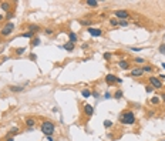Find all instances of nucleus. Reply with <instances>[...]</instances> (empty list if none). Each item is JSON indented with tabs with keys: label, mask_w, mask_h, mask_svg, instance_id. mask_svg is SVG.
Listing matches in <instances>:
<instances>
[{
	"label": "nucleus",
	"mask_w": 165,
	"mask_h": 141,
	"mask_svg": "<svg viewBox=\"0 0 165 141\" xmlns=\"http://www.w3.org/2000/svg\"><path fill=\"white\" fill-rule=\"evenodd\" d=\"M85 4L88 7H97L98 6V1L97 0H85Z\"/></svg>",
	"instance_id": "19"
},
{
	"label": "nucleus",
	"mask_w": 165,
	"mask_h": 141,
	"mask_svg": "<svg viewBox=\"0 0 165 141\" xmlns=\"http://www.w3.org/2000/svg\"><path fill=\"white\" fill-rule=\"evenodd\" d=\"M3 19H6V17L3 16V14H0V22H1V20H3Z\"/></svg>",
	"instance_id": "45"
},
{
	"label": "nucleus",
	"mask_w": 165,
	"mask_h": 141,
	"mask_svg": "<svg viewBox=\"0 0 165 141\" xmlns=\"http://www.w3.org/2000/svg\"><path fill=\"white\" fill-rule=\"evenodd\" d=\"M41 44V40L39 39V37H33V40H31V43H30V46L31 47H37V46Z\"/></svg>",
	"instance_id": "18"
},
{
	"label": "nucleus",
	"mask_w": 165,
	"mask_h": 141,
	"mask_svg": "<svg viewBox=\"0 0 165 141\" xmlns=\"http://www.w3.org/2000/svg\"><path fill=\"white\" fill-rule=\"evenodd\" d=\"M91 96L94 97V98H98V96H100V94H98V91H93V93H91Z\"/></svg>",
	"instance_id": "37"
},
{
	"label": "nucleus",
	"mask_w": 165,
	"mask_h": 141,
	"mask_svg": "<svg viewBox=\"0 0 165 141\" xmlns=\"http://www.w3.org/2000/svg\"><path fill=\"white\" fill-rule=\"evenodd\" d=\"M134 61H135V63H140V64H141V63H144V58H141V57H135V58H134Z\"/></svg>",
	"instance_id": "36"
},
{
	"label": "nucleus",
	"mask_w": 165,
	"mask_h": 141,
	"mask_svg": "<svg viewBox=\"0 0 165 141\" xmlns=\"http://www.w3.org/2000/svg\"><path fill=\"white\" fill-rule=\"evenodd\" d=\"M158 50H159V53H161V54H164V56H165V44H164V43H162V44L159 46V49H158Z\"/></svg>",
	"instance_id": "30"
},
{
	"label": "nucleus",
	"mask_w": 165,
	"mask_h": 141,
	"mask_svg": "<svg viewBox=\"0 0 165 141\" xmlns=\"http://www.w3.org/2000/svg\"><path fill=\"white\" fill-rule=\"evenodd\" d=\"M44 33L47 34V36H50V34H53V33H54V30H53V28H46V30H44Z\"/></svg>",
	"instance_id": "33"
},
{
	"label": "nucleus",
	"mask_w": 165,
	"mask_h": 141,
	"mask_svg": "<svg viewBox=\"0 0 165 141\" xmlns=\"http://www.w3.org/2000/svg\"><path fill=\"white\" fill-rule=\"evenodd\" d=\"M122 96H124V93L121 90H117L115 93L113 94V98H115V100H119V98H122Z\"/></svg>",
	"instance_id": "20"
},
{
	"label": "nucleus",
	"mask_w": 165,
	"mask_h": 141,
	"mask_svg": "<svg viewBox=\"0 0 165 141\" xmlns=\"http://www.w3.org/2000/svg\"><path fill=\"white\" fill-rule=\"evenodd\" d=\"M0 9L3 11H7V13H9V10H10V3H9V1H1V3H0Z\"/></svg>",
	"instance_id": "14"
},
{
	"label": "nucleus",
	"mask_w": 165,
	"mask_h": 141,
	"mask_svg": "<svg viewBox=\"0 0 165 141\" xmlns=\"http://www.w3.org/2000/svg\"><path fill=\"white\" fill-rule=\"evenodd\" d=\"M6 141H14V137H7V140Z\"/></svg>",
	"instance_id": "43"
},
{
	"label": "nucleus",
	"mask_w": 165,
	"mask_h": 141,
	"mask_svg": "<svg viewBox=\"0 0 165 141\" xmlns=\"http://www.w3.org/2000/svg\"><path fill=\"white\" fill-rule=\"evenodd\" d=\"M159 80H162V81H165V74H159Z\"/></svg>",
	"instance_id": "40"
},
{
	"label": "nucleus",
	"mask_w": 165,
	"mask_h": 141,
	"mask_svg": "<svg viewBox=\"0 0 165 141\" xmlns=\"http://www.w3.org/2000/svg\"><path fill=\"white\" fill-rule=\"evenodd\" d=\"M104 98H105V100H110V98H113V94H111V93H108V91H105Z\"/></svg>",
	"instance_id": "32"
},
{
	"label": "nucleus",
	"mask_w": 165,
	"mask_h": 141,
	"mask_svg": "<svg viewBox=\"0 0 165 141\" xmlns=\"http://www.w3.org/2000/svg\"><path fill=\"white\" fill-rule=\"evenodd\" d=\"M40 130H41V133H43L46 137L53 136L54 131H56V125H54V123L50 121V120H44V121L41 123V125H40Z\"/></svg>",
	"instance_id": "2"
},
{
	"label": "nucleus",
	"mask_w": 165,
	"mask_h": 141,
	"mask_svg": "<svg viewBox=\"0 0 165 141\" xmlns=\"http://www.w3.org/2000/svg\"><path fill=\"white\" fill-rule=\"evenodd\" d=\"M26 85H9V90L13 91V93H22L24 90Z\"/></svg>",
	"instance_id": "11"
},
{
	"label": "nucleus",
	"mask_w": 165,
	"mask_h": 141,
	"mask_svg": "<svg viewBox=\"0 0 165 141\" xmlns=\"http://www.w3.org/2000/svg\"><path fill=\"white\" fill-rule=\"evenodd\" d=\"M102 57H104L105 60H110V58H111V53H104V54H102Z\"/></svg>",
	"instance_id": "35"
},
{
	"label": "nucleus",
	"mask_w": 165,
	"mask_h": 141,
	"mask_svg": "<svg viewBox=\"0 0 165 141\" xmlns=\"http://www.w3.org/2000/svg\"><path fill=\"white\" fill-rule=\"evenodd\" d=\"M13 30H14V23L9 22L4 27L1 28V36H4V37H6V36H10V34L13 33Z\"/></svg>",
	"instance_id": "4"
},
{
	"label": "nucleus",
	"mask_w": 165,
	"mask_h": 141,
	"mask_svg": "<svg viewBox=\"0 0 165 141\" xmlns=\"http://www.w3.org/2000/svg\"><path fill=\"white\" fill-rule=\"evenodd\" d=\"M141 70L144 71V73H152V71H154V67H152V66H144Z\"/></svg>",
	"instance_id": "23"
},
{
	"label": "nucleus",
	"mask_w": 165,
	"mask_h": 141,
	"mask_svg": "<svg viewBox=\"0 0 165 141\" xmlns=\"http://www.w3.org/2000/svg\"><path fill=\"white\" fill-rule=\"evenodd\" d=\"M117 83H118V84H121V83H122V79H119V77H118V79H117Z\"/></svg>",
	"instance_id": "44"
},
{
	"label": "nucleus",
	"mask_w": 165,
	"mask_h": 141,
	"mask_svg": "<svg viewBox=\"0 0 165 141\" xmlns=\"http://www.w3.org/2000/svg\"><path fill=\"white\" fill-rule=\"evenodd\" d=\"M148 81H149V84H151V87H152L154 90H155V88H157V90H159V88H162V87H164L162 81H161L158 77H154V76H151V77L148 79Z\"/></svg>",
	"instance_id": "3"
},
{
	"label": "nucleus",
	"mask_w": 165,
	"mask_h": 141,
	"mask_svg": "<svg viewBox=\"0 0 165 141\" xmlns=\"http://www.w3.org/2000/svg\"><path fill=\"white\" fill-rule=\"evenodd\" d=\"M142 74H144V71H142L140 67H137V68H132V70H131L130 76H132V77H142Z\"/></svg>",
	"instance_id": "10"
},
{
	"label": "nucleus",
	"mask_w": 165,
	"mask_h": 141,
	"mask_svg": "<svg viewBox=\"0 0 165 141\" xmlns=\"http://www.w3.org/2000/svg\"><path fill=\"white\" fill-rule=\"evenodd\" d=\"M40 30V26L39 24H30V26H28V31H31V33H37V31H39Z\"/></svg>",
	"instance_id": "17"
},
{
	"label": "nucleus",
	"mask_w": 165,
	"mask_h": 141,
	"mask_svg": "<svg viewBox=\"0 0 165 141\" xmlns=\"http://www.w3.org/2000/svg\"><path fill=\"white\" fill-rule=\"evenodd\" d=\"M161 141H165V140H161Z\"/></svg>",
	"instance_id": "47"
},
{
	"label": "nucleus",
	"mask_w": 165,
	"mask_h": 141,
	"mask_svg": "<svg viewBox=\"0 0 165 141\" xmlns=\"http://www.w3.org/2000/svg\"><path fill=\"white\" fill-rule=\"evenodd\" d=\"M68 41H71L75 44V41H77V34L74 33V31H68Z\"/></svg>",
	"instance_id": "15"
},
{
	"label": "nucleus",
	"mask_w": 165,
	"mask_h": 141,
	"mask_svg": "<svg viewBox=\"0 0 165 141\" xmlns=\"http://www.w3.org/2000/svg\"><path fill=\"white\" fill-rule=\"evenodd\" d=\"M149 103H151V104H152V106H158L159 103H161V98H159V96L151 97V98H149Z\"/></svg>",
	"instance_id": "16"
},
{
	"label": "nucleus",
	"mask_w": 165,
	"mask_h": 141,
	"mask_svg": "<svg viewBox=\"0 0 165 141\" xmlns=\"http://www.w3.org/2000/svg\"><path fill=\"white\" fill-rule=\"evenodd\" d=\"M118 66H119V68H122V70H128V68H130V63L127 61V60H119Z\"/></svg>",
	"instance_id": "13"
},
{
	"label": "nucleus",
	"mask_w": 165,
	"mask_h": 141,
	"mask_svg": "<svg viewBox=\"0 0 165 141\" xmlns=\"http://www.w3.org/2000/svg\"><path fill=\"white\" fill-rule=\"evenodd\" d=\"M114 16L117 17V20H128L130 19V13L127 10H115L114 11Z\"/></svg>",
	"instance_id": "5"
},
{
	"label": "nucleus",
	"mask_w": 165,
	"mask_h": 141,
	"mask_svg": "<svg viewBox=\"0 0 165 141\" xmlns=\"http://www.w3.org/2000/svg\"><path fill=\"white\" fill-rule=\"evenodd\" d=\"M14 51H16L17 56H22V54H24V53H26L27 50H26V47H19V49H16Z\"/></svg>",
	"instance_id": "24"
},
{
	"label": "nucleus",
	"mask_w": 165,
	"mask_h": 141,
	"mask_svg": "<svg viewBox=\"0 0 165 141\" xmlns=\"http://www.w3.org/2000/svg\"><path fill=\"white\" fill-rule=\"evenodd\" d=\"M118 26H121V27H127V26H128V20H118Z\"/></svg>",
	"instance_id": "28"
},
{
	"label": "nucleus",
	"mask_w": 165,
	"mask_h": 141,
	"mask_svg": "<svg viewBox=\"0 0 165 141\" xmlns=\"http://www.w3.org/2000/svg\"><path fill=\"white\" fill-rule=\"evenodd\" d=\"M118 121H119V124H122V125H132V124H135L137 117H135V114H134V111L127 110V111L119 114Z\"/></svg>",
	"instance_id": "1"
},
{
	"label": "nucleus",
	"mask_w": 165,
	"mask_h": 141,
	"mask_svg": "<svg viewBox=\"0 0 165 141\" xmlns=\"http://www.w3.org/2000/svg\"><path fill=\"white\" fill-rule=\"evenodd\" d=\"M36 123H37V121H36V118H33V117H28V118L24 120V124H26V127L28 128V131H33Z\"/></svg>",
	"instance_id": "6"
},
{
	"label": "nucleus",
	"mask_w": 165,
	"mask_h": 141,
	"mask_svg": "<svg viewBox=\"0 0 165 141\" xmlns=\"http://www.w3.org/2000/svg\"><path fill=\"white\" fill-rule=\"evenodd\" d=\"M30 60H36V54H34V53L30 54Z\"/></svg>",
	"instance_id": "41"
},
{
	"label": "nucleus",
	"mask_w": 165,
	"mask_h": 141,
	"mask_svg": "<svg viewBox=\"0 0 165 141\" xmlns=\"http://www.w3.org/2000/svg\"><path fill=\"white\" fill-rule=\"evenodd\" d=\"M159 98H161V101H164V103H165V93H162V94L159 96Z\"/></svg>",
	"instance_id": "39"
},
{
	"label": "nucleus",
	"mask_w": 165,
	"mask_h": 141,
	"mask_svg": "<svg viewBox=\"0 0 165 141\" xmlns=\"http://www.w3.org/2000/svg\"><path fill=\"white\" fill-rule=\"evenodd\" d=\"M13 17H14V14H13V13H11V11H9V13H7V14H6V19H7V20H11V19H13Z\"/></svg>",
	"instance_id": "34"
},
{
	"label": "nucleus",
	"mask_w": 165,
	"mask_h": 141,
	"mask_svg": "<svg viewBox=\"0 0 165 141\" xmlns=\"http://www.w3.org/2000/svg\"><path fill=\"white\" fill-rule=\"evenodd\" d=\"M110 24H111V26H118V20L114 17V19H111V20H110Z\"/></svg>",
	"instance_id": "31"
},
{
	"label": "nucleus",
	"mask_w": 165,
	"mask_h": 141,
	"mask_svg": "<svg viewBox=\"0 0 165 141\" xmlns=\"http://www.w3.org/2000/svg\"><path fill=\"white\" fill-rule=\"evenodd\" d=\"M74 47H75V44L71 43V41H67V43H64V46H63V49H64L66 51H73Z\"/></svg>",
	"instance_id": "12"
},
{
	"label": "nucleus",
	"mask_w": 165,
	"mask_h": 141,
	"mask_svg": "<svg viewBox=\"0 0 165 141\" xmlns=\"http://www.w3.org/2000/svg\"><path fill=\"white\" fill-rule=\"evenodd\" d=\"M161 66H162V68H165V63H161Z\"/></svg>",
	"instance_id": "46"
},
{
	"label": "nucleus",
	"mask_w": 165,
	"mask_h": 141,
	"mask_svg": "<svg viewBox=\"0 0 165 141\" xmlns=\"http://www.w3.org/2000/svg\"><path fill=\"white\" fill-rule=\"evenodd\" d=\"M19 128L17 127H14V128H11L10 131H9V137H13V136H16V134H19Z\"/></svg>",
	"instance_id": "25"
},
{
	"label": "nucleus",
	"mask_w": 165,
	"mask_h": 141,
	"mask_svg": "<svg viewBox=\"0 0 165 141\" xmlns=\"http://www.w3.org/2000/svg\"><path fill=\"white\" fill-rule=\"evenodd\" d=\"M117 79H118V77H117L115 74H107V76H105V83L110 85L115 84V83H117Z\"/></svg>",
	"instance_id": "9"
},
{
	"label": "nucleus",
	"mask_w": 165,
	"mask_h": 141,
	"mask_svg": "<svg viewBox=\"0 0 165 141\" xmlns=\"http://www.w3.org/2000/svg\"><path fill=\"white\" fill-rule=\"evenodd\" d=\"M102 125H104L105 128H111V127H113V121H110V120H104Z\"/></svg>",
	"instance_id": "27"
},
{
	"label": "nucleus",
	"mask_w": 165,
	"mask_h": 141,
	"mask_svg": "<svg viewBox=\"0 0 165 141\" xmlns=\"http://www.w3.org/2000/svg\"><path fill=\"white\" fill-rule=\"evenodd\" d=\"M145 91H147V94H152L154 93V88L151 85H145Z\"/></svg>",
	"instance_id": "29"
},
{
	"label": "nucleus",
	"mask_w": 165,
	"mask_h": 141,
	"mask_svg": "<svg viewBox=\"0 0 165 141\" xmlns=\"http://www.w3.org/2000/svg\"><path fill=\"white\" fill-rule=\"evenodd\" d=\"M81 96L84 97V98H88V97H91V91L88 88H83L81 90Z\"/></svg>",
	"instance_id": "21"
},
{
	"label": "nucleus",
	"mask_w": 165,
	"mask_h": 141,
	"mask_svg": "<svg viewBox=\"0 0 165 141\" xmlns=\"http://www.w3.org/2000/svg\"><path fill=\"white\" fill-rule=\"evenodd\" d=\"M47 141H54L53 140V136H47Z\"/></svg>",
	"instance_id": "42"
},
{
	"label": "nucleus",
	"mask_w": 165,
	"mask_h": 141,
	"mask_svg": "<svg viewBox=\"0 0 165 141\" xmlns=\"http://www.w3.org/2000/svg\"><path fill=\"white\" fill-rule=\"evenodd\" d=\"M87 31H88L91 36H94V37H100V36H102V31H101V30H100V28H94L93 26L87 28Z\"/></svg>",
	"instance_id": "8"
},
{
	"label": "nucleus",
	"mask_w": 165,
	"mask_h": 141,
	"mask_svg": "<svg viewBox=\"0 0 165 141\" xmlns=\"http://www.w3.org/2000/svg\"><path fill=\"white\" fill-rule=\"evenodd\" d=\"M34 34L31 33V31H24V33H22V37H24V39H31Z\"/></svg>",
	"instance_id": "26"
},
{
	"label": "nucleus",
	"mask_w": 165,
	"mask_h": 141,
	"mask_svg": "<svg viewBox=\"0 0 165 141\" xmlns=\"http://www.w3.org/2000/svg\"><path fill=\"white\" fill-rule=\"evenodd\" d=\"M80 24H81V26H88V27H91L93 22L88 20V19H83V20H80Z\"/></svg>",
	"instance_id": "22"
},
{
	"label": "nucleus",
	"mask_w": 165,
	"mask_h": 141,
	"mask_svg": "<svg viewBox=\"0 0 165 141\" xmlns=\"http://www.w3.org/2000/svg\"><path fill=\"white\" fill-rule=\"evenodd\" d=\"M83 111H84V114L87 117H91V115L94 114V107H93L91 104H84V106H83Z\"/></svg>",
	"instance_id": "7"
},
{
	"label": "nucleus",
	"mask_w": 165,
	"mask_h": 141,
	"mask_svg": "<svg viewBox=\"0 0 165 141\" xmlns=\"http://www.w3.org/2000/svg\"><path fill=\"white\" fill-rule=\"evenodd\" d=\"M130 50L131 51H141L142 49H138V47H130Z\"/></svg>",
	"instance_id": "38"
}]
</instances>
